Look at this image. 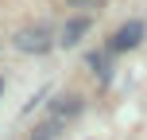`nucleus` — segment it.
<instances>
[{
  "label": "nucleus",
  "mask_w": 147,
  "mask_h": 140,
  "mask_svg": "<svg viewBox=\"0 0 147 140\" xmlns=\"http://www.w3.org/2000/svg\"><path fill=\"white\" fill-rule=\"evenodd\" d=\"M16 51H23V55H47L54 47V31L47 27V23H35V27H20L16 31Z\"/></svg>",
  "instance_id": "1"
},
{
  "label": "nucleus",
  "mask_w": 147,
  "mask_h": 140,
  "mask_svg": "<svg viewBox=\"0 0 147 140\" xmlns=\"http://www.w3.org/2000/svg\"><path fill=\"white\" fill-rule=\"evenodd\" d=\"M143 35H147L143 20H128L124 27H116V35L109 39V47H105V51H109V55H124V51H132V47H140Z\"/></svg>",
  "instance_id": "2"
},
{
  "label": "nucleus",
  "mask_w": 147,
  "mask_h": 140,
  "mask_svg": "<svg viewBox=\"0 0 147 140\" xmlns=\"http://www.w3.org/2000/svg\"><path fill=\"white\" fill-rule=\"evenodd\" d=\"M78 113H81V97H78V94H62V97L51 101V121H58L62 128H66Z\"/></svg>",
  "instance_id": "3"
},
{
  "label": "nucleus",
  "mask_w": 147,
  "mask_h": 140,
  "mask_svg": "<svg viewBox=\"0 0 147 140\" xmlns=\"http://www.w3.org/2000/svg\"><path fill=\"white\" fill-rule=\"evenodd\" d=\"M85 31H89V16H74V20H66V27L58 31V43L62 47H78Z\"/></svg>",
  "instance_id": "4"
},
{
  "label": "nucleus",
  "mask_w": 147,
  "mask_h": 140,
  "mask_svg": "<svg viewBox=\"0 0 147 140\" xmlns=\"http://www.w3.org/2000/svg\"><path fill=\"white\" fill-rule=\"evenodd\" d=\"M112 55L109 51H93V55H89V66H93L97 70V78H101V82H112Z\"/></svg>",
  "instance_id": "5"
},
{
  "label": "nucleus",
  "mask_w": 147,
  "mask_h": 140,
  "mask_svg": "<svg viewBox=\"0 0 147 140\" xmlns=\"http://www.w3.org/2000/svg\"><path fill=\"white\" fill-rule=\"evenodd\" d=\"M58 136H62V125H58V121H43L31 140H58Z\"/></svg>",
  "instance_id": "6"
},
{
  "label": "nucleus",
  "mask_w": 147,
  "mask_h": 140,
  "mask_svg": "<svg viewBox=\"0 0 147 140\" xmlns=\"http://www.w3.org/2000/svg\"><path fill=\"white\" fill-rule=\"evenodd\" d=\"M70 4H74V8H97L101 0H70Z\"/></svg>",
  "instance_id": "7"
},
{
  "label": "nucleus",
  "mask_w": 147,
  "mask_h": 140,
  "mask_svg": "<svg viewBox=\"0 0 147 140\" xmlns=\"http://www.w3.org/2000/svg\"><path fill=\"white\" fill-rule=\"evenodd\" d=\"M0 94H4V82H0Z\"/></svg>",
  "instance_id": "8"
}]
</instances>
